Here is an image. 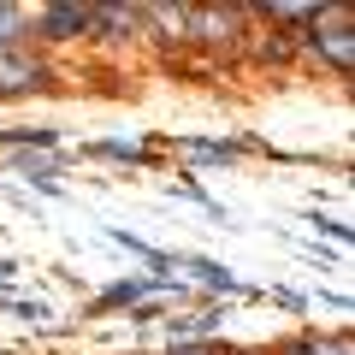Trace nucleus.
I'll return each instance as SVG.
<instances>
[{"label":"nucleus","mask_w":355,"mask_h":355,"mask_svg":"<svg viewBox=\"0 0 355 355\" xmlns=\"http://www.w3.org/2000/svg\"><path fill=\"white\" fill-rule=\"evenodd\" d=\"M89 24H95V12H89V6H48V12H42V36H53V42L83 36Z\"/></svg>","instance_id":"obj_1"},{"label":"nucleus","mask_w":355,"mask_h":355,"mask_svg":"<svg viewBox=\"0 0 355 355\" xmlns=\"http://www.w3.org/2000/svg\"><path fill=\"white\" fill-rule=\"evenodd\" d=\"M314 48L326 53L338 71H355V30H349V24H338V30H326V36H314Z\"/></svg>","instance_id":"obj_2"},{"label":"nucleus","mask_w":355,"mask_h":355,"mask_svg":"<svg viewBox=\"0 0 355 355\" xmlns=\"http://www.w3.org/2000/svg\"><path fill=\"white\" fill-rule=\"evenodd\" d=\"M148 291H160L154 279H130V284H113V291L101 296V308H125V302H137V296H148Z\"/></svg>","instance_id":"obj_3"},{"label":"nucleus","mask_w":355,"mask_h":355,"mask_svg":"<svg viewBox=\"0 0 355 355\" xmlns=\"http://www.w3.org/2000/svg\"><path fill=\"white\" fill-rule=\"evenodd\" d=\"M184 30H196V36H202V42H225L231 18H219V12H196V18H190V24H184Z\"/></svg>","instance_id":"obj_4"},{"label":"nucleus","mask_w":355,"mask_h":355,"mask_svg":"<svg viewBox=\"0 0 355 355\" xmlns=\"http://www.w3.org/2000/svg\"><path fill=\"white\" fill-rule=\"evenodd\" d=\"M190 272H202V284H214V291H237V279H231L225 266H214V261H184Z\"/></svg>","instance_id":"obj_5"},{"label":"nucleus","mask_w":355,"mask_h":355,"mask_svg":"<svg viewBox=\"0 0 355 355\" xmlns=\"http://www.w3.org/2000/svg\"><path fill=\"white\" fill-rule=\"evenodd\" d=\"M190 154H202V160H231L225 142H190Z\"/></svg>","instance_id":"obj_6"},{"label":"nucleus","mask_w":355,"mask_h":355,"mask_svg":"<svg viewBox=\"0 0 355 355\" xmlns=\"http://www.w3.org/2000/svg\"><path fill=\"white\" fill-rule=\"evenodd\" d=\"M6 142H42V148H48V142H53V130H6Z\"/></svg>","instance_id":"obj_7"},{"label":"nucleus","mask_w":355,"mask_h":355,"mask_svg":"<svg viewBox=\"0 0 355 355\" xmlns=\"http://www.w3.org/2000/svg\"><path fill=\"white\" fill-rule=\"evenodd\" d=\"M178 355H214V349H202V343H184V349H178Z\"/></svg>","instance_id":"obj_8"},{"label":"nucleus","mask_w":355,"mask_h":355,"mask_svg":"<svg viewBox=\"0 0 355 355\" xmlns=\"http://www.w3.org/2000/svg\"><path fill=\"white\" fill-rule=\"evenodd\" d=\"M12 272H18V266H12V261H0V284H6V279H12Z\"/></svg>","instance_id":"obj_9"}]
</instances>
